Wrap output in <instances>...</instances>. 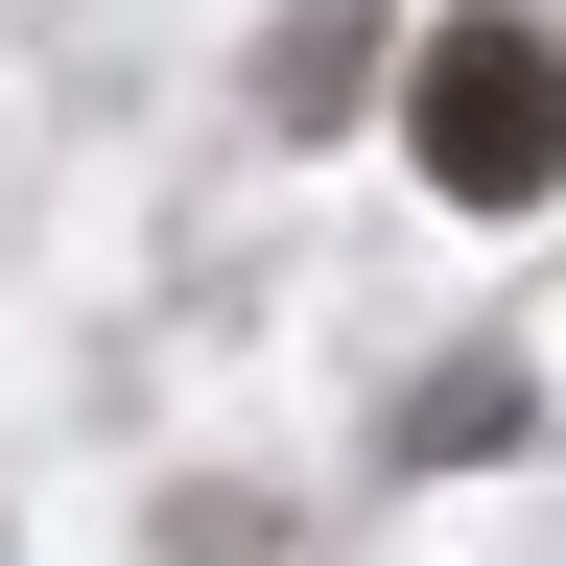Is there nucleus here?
Masks as SVG:
<instances>
[{"mask_svg": "<svg viewBox=\"0 0 566 566\" xmlns=\"http://www.w3.org/2000/svg\"><path fill=\"white\" fill-rule=\"evenodd\" d=\"M401 142H424V189H449V212H543V189H566V48L495 24V0H472V24H424V48H401Z\"/></svg>", "mask_w": 566, "mask_h": 566, "instance_id": "f257e3e1", "label": "nucleus"}]
</instances>
